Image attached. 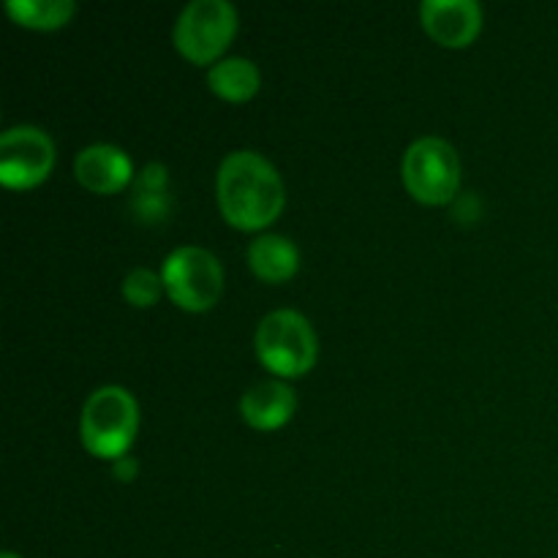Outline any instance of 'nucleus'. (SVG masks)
<instances>
[{
	"mask_svg": "<svg viewBox=\"0 0 558 558\" xmlns=\"http://www.w3.org/2000/svg\"><path fill=\"white\" fill-rule=\"evenodd\" d=\"M218 207L232 227L254 232L283 210V180L267 158L254 150L229 153L216 178Z\"/></svg>",
	"mask_w": 558,
	"mask_h": 558,
	"instance_id": "f257e3e1",
	"label": "nucleus"
},
{
	"mask_svg": "<svg viewBox=\"0 0 558 558\" xmlns=\"http://www.w3.org/2000/svg\"><path fill=\"white\" fill-rule=\"evenodd\" d=\"M140 407L123 387H98L82 407L80 436L87 452L98 458H123L136 436Z\"/></svg>",
	"mask_w": 558,
	"mask_h": 558,
	"instance_id": "f03ea898",
	"label": "nucleus"
},
{
	"mask_svg": "<svg viewBox=\"0 0 558 558\" xmlns=\"http://www.w3.org/2000/svg\"><path fill=\"white\" fill-rule=\"evenodd\" d=\"M256 357L278 376L308 374L316 363V332L298 311H272L256 327Z\"/></svg>",
	"mask_w": 558,
	"mask_h": 558,
	"instance_id": "7ed1b4c3",
	"label": "nucleus"
},
{
	"mask_svg": "<svg viewBox=\"0 0 558 558\" xmlns=\"http://www.w3.org/2000/svg\"><path fill=\"white\" fill-rule=\"evenodd\" d=\"M161 281L174 305L183 311L213 308L223 292V267L207 248L183 245L161 267Z\"/></svg>",
	"mask_w": 558,
	"mask_h": 558,
	"instance_id": "20e7f679",
	"label": "nucleus"
},
{
	"mask_svg": "<svg viewBox=\"0 0 558 558\" xmlns=\"http://www.w3.org/2000/svg\"><path fill=\"white\" fill-rule=\"evenodd\" d=\"M403 183L423 205H447L461 185V161L450 142L423 136L403 156Z\"/></svg>",
	"mask_w": 558,
	"mask_h": 558,
	"instance_id": "39448f33",
	"label": "nucleus"
},
{
	"mask_svg": "<svg viewBox=\"0 0 558 558\" xmlns=\"http://www.w3.org/2000/svg\"><path fill=\"white\" fill-rule=\"evenodd\" d=\"M238 33V11L227 0H194L174 22V47L194 63H213Z\"/></svg>",
	"mask_w": 558,
	"mask_h": 558,
	"instance_id": "423d86ee",
	"label": "nucleus"
},
{
	"mask_svg": "<svg viewBox=\"0 0 558 558\" xmlns=\"http://www.w3.org/2000/svg\"><path fill=\"white\" fill-rule=\"evenodd\" d=\"M54 163V145L36 125H14L0 136V180L9 189H33Z\"/></svg>",
	"mask_w": 558,
	"mask_h": 558,
	"instance_id": "0eeeda50",
	"label": "nucleus"
},
{
	"mask_svg": "<svg viewBox=\"0 0 558 558\" xmlns=\"http://www.w3.org/2000/svg\"><path fill=\"white\" fill-rule=\"evenodd\" d=\"M420 20L441 47H466L483 27V9L474 0H425Z\"/></svg>",
	"mask_w": 558,
	"mask_h": 558,
	"instance_id": "6e6552de",
	"label": "nucleus"
},
{
	"mask_svg": "<svg viewBox=\"0 0 558 558\" xmlns=\"http://www.w3.org/2000/svg\"><path fill=\"white\" fill-rule=\"evenodd\" d=\"M76 180L93 194H118L131 183L129 156L114 145H90L76 156Z\"/></svg>",
	"mask_w": 558,
	"mask_h": 558,
	"instance_id": "1a4fd4ad",
	"label": "nucleus"
},
{
	"mask_svg": "<svg viewBox=\"0 0 558 558\" xmlns=\"http://www.w3.org/2000/svg\"><path fill=\"white\" fill-rule=\"evenodd\" d=\"M298 398L289 385L278 379H265L251 385L240 398V414L256 430H276L292 420Z\"/></svg>",
	"mask_w": 558,
	"mask_h": 558,
	"instance_id": "9d476101",
	"label": "nucleus"
},
{
	"mask_svg": "<svg viewBox=\"0 0 558 558\" xmlns=\"http://www.w3.org/2000/svg\"><path fill=\"white\" fill-rule=\"evenodd\" d=\"M248 265L262 281L283 283L298 272V245L283 234H262L248 245Z\"/></svg>",
	"mask_w": 558,
	"mask_h": 558,
	"instance_id": "9b49d317",
	"label": "nucleus"
},
{
	"mask_svg": "<svg viewBox=\"0 0 558 558\" xmlns=\"http://www.w3.org/2000/svg\"><path fill=\"white\" fill-rule=\"evenodd\" d=\"M210 90L227 101H248L259 90V69L248 58L218 60L207 74Z\"/></svg>",
	"mask_w": 558,
	"mask_h": 558,
	"instance_id": "f8f14e48",
	"label": "nucleus"
},
{
	"mask_svg": "<svg viewBox=\"0 0 558 558\" xmlns=\"http://www.w3.org/2000/svg\"><path fill=\"white\" fill-rule=\"evenodd\" d=\"M5 11L11 20L33 31H54L69 25L76 5L71 0H9Z\"/></svg>",
	"mask_w": 558,
	"mask_h": 558,
	"instance_id": "ddd939ff",
	"label": "nucleus"
},
{
	"mask_svg": "<svg viewBox=\"0 0 558 558\" xmlns=\"http://www.w3.org/2000/svg\"><path fill=\"white\" fill-rule=\"evenodd\" d=\"M163 292V281L158 272L147 270V267H136L125 276L123 281V298L125 303L136 305V308H150L158 303Z\"/></svg>",
	"mask_w": 558,
	"mask_h": 558,
	"instance_id": "4468645a",
	"label": "nucleus"
},
{
	"mask_svg": "<svg viewBox=\"0 0 558 558\" xmlns=\"http://www.w3.org/2000/svg\"><path fill=\"white\" fill-rule=\"evenodd\" d=\"M131 210L136 213L140 221L158 223L172 210V199H169L167 191H134V196H131Z\"/></svg>",
	"mask_w": 558,
	"mask_h": 558,
	"instance_id": "2eb2a0df",
	"label": "nucleus"
},
{
	"mask_svg": "<svg viewBox=\"0 0 558 558\" xmlns=\"http://www.w3.org/2000/svg\"><path fill=\"white\" fill-rule=\"evenodd\" d=\"M112 472H114V477L120 480V483H131V480L136 477V472H140V463L134 461V458H118V461H114V466H112Z\"/></svg>",
	"mask_w": 558,
	"mask_h": 558,
	"instance_id": "dca6fc26",
	"label": "nucleus"
},
{
	"mask_svg": "<svg viewBox=\"0 0 558 558\" xmlns=\"http://www.w3.org/2000/svg\"><path fill=\"white\" fill-rule=\"evenodd\" d=\"M0 558H20V556H16V554H11V550H5V554L0 556Z\"/></svg>",
	"mask_w": 558,
	"mask_h": 558,
	"instance_id": "f3484780",
	"label": "nucleus"
}]
</instances>
